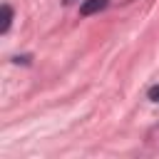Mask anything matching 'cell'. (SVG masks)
<instances>
[{
    "label": "cell",
    "instance_id": "cell-3",
    "mask_svg": "<svg viewBox=\"0 0 159 159\" xmlns=\"http://www.w3.org/2000/svg\"><path fill=\"white\" fill-rule=\"evenodd\" d=\"M147 94H149V99H152V102H157V104H159V84L149 87V92H147Z\"/></svg>",
    "mask_w": 159,
    "mask_h": 159
},
{
    "label": "cell",
    "instance_id": "cell-2",
    "mask_svg": "<svg viewBox=\"0 0 159 159\" xmlns=\"http://www.w3.org/2000/svg\"><path fill=\"white\" fill-rule=\"evenodd\" d=\"M0 17H2V20H0V32L5 35V32L10 30V22H12V7H10V5H2V7H0Z\"/></svg>",
    "mask_w": 159,
    "mask_h": 159
},
{
    "label": "cell",
    "instance_id": "cell-1",
    "mask_svg": "<svg viewBox=\"0 0 159 159\" xmlns=\"http://www.w3.org/2000/svg\"><path fill=\"white\" fill-rule=\"evenodd\" d=\"M107 7V0H84L82 5H80V15H94V12H99V10H104Z\"/></svg>",
    "mask_w": 159,
    "mask_h": 159
}]
</instances>
